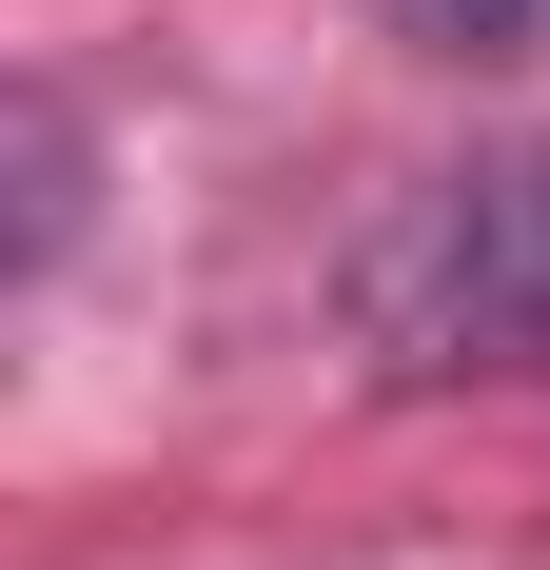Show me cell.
<instances>
[{
  "label": "cell",
  "instance_id": "6da1fadb",
  "mask_svg": "<svg viewBox=\"0 0 550 570\" xmlns=\"http://www.w3.org/2000/svg\"><path fill=\"white\" fill-rule=\"evenodd\" d=\"M374 335L413 374H531L550 354V158H492L374 236Z\"/></svg>",
  "mask_w": 550,
  "mask_h": 570
},
{
  "label": "cell",
  "instance_id": "7a4b0ae2",
  "mask_svg": "<svg viewBox=\"0 0 550 570\" xmlns=\"http://www.w3.org/2000/svg\"><path fill=\"white\" fill-rule=\"evenodd\" d=\"M433 40H452V59H531V40H550V0H433Z\"/></svg>",
  "mask_w": 550,
  "mask_h": 570
}]
</instances>
